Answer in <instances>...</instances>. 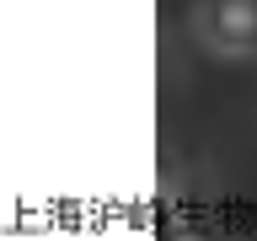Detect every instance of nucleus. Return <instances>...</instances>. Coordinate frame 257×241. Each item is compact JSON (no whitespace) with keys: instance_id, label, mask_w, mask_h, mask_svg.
<instances>
[]
</instances>
